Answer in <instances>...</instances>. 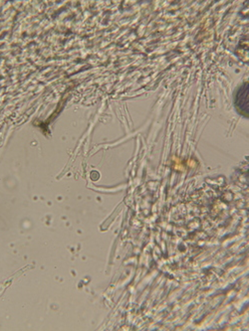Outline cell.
Listing matches in <instances>:
<instances>
[{
  "instance_id": "1",
  "label": "cell",
  "mask_w": 249,
  "mask_h": 331,
  "mask_svg": "<svg viewBox=\"0 0 249 331\" xmlns=\"http://www.w3.org/2000/svg\"><path fill=\"white\" fill-rule=\"evenodd\" d=\"M235 105L241 114L248 117V84H244L238 90L235 98Z\"/></svg>"
}]
</instances>
